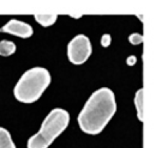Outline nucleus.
<instances>
[{
    "mask_svg": "<svg viewBox=\"0 0 154 148\" xmlns=\"http://www.w3.org/2000/svg\"><path fill=\"white\" fill-rule=\"evenodd\" d=\"M115 96L108 87L99 88L92 93L78 114L77 122L84 134H98L115 114Z\"/></svg>",
    "mask_w": 154,
    "mask_h": 148,
    "instance_id": "obj_1",
    "label": "nucleus"
},
{
    "mask_svg": "<svg viewBox=\"0 0 154 148\" xmlns=\"http://www.w3.org/2000/svg\"><path fill=\"white\" fill-rule=\"evenodd\" d=\"M51 83L49 70L43 67H33L21 76L14 87V96L21 103H34L42 96Z\"/></svg>",
    "mask_w": 154,
    "mask_h": 148,
    "instance_id": "obj_2",
    "label": "nucleus"
},
{
    "mask_svg": "<svg viewBox=\"0 0 154 148\" xmlns=\"http://www.w3.org/2000/svg\"><path fill=\"white\" fill-rule=\"evenodd\" d=\"M70 123V114L66 109L54 108L42 122L40 130L28 140V148H48L62 134Z\"/></svg>",
    "mask_w": 154,
    "mask_h": 148,
    "instance_id": "obj_3",
    "label": "nucleus"
},
{
    "mask_svg": "<svg viewBox=\"0 0 154 148\" xmlns=\"http://www.w3.org/2000/svg\"><path fill=\"white\" fill-rule=\"evenodd\" d=\"M91 54V42L86 35H77L68 44V59L74 65L84 64Z\"/></svg>",
    "mask_w": 154,
    "mask_h": 148,
    "instance_id": "obj_4",
    "label": "nucleus"
},
{
    "mask_svg": "<svg viewBox=\"0 0 154 148\" xmlns=\"http://www.w3.org/2000/svg\"><path fill=\"white\" fill-rule=\"evenodd\" d=\"M2 33L14 35L22 39H28L33 35V28L29 23L16 19H11L4 26L0 28Z\"/></svg>",
    "mask_w": 154,
    "mask_h": 148,
    "instance_id": "obj_5",
    "label": "nucleus"
},
{
    "mask_svg": "<svg viewBox=\"0 0 154 148\" xmlns=\"http://www.w3.org/2000/svg\"><path fill=\"white\" fill-rule=\"evenodd\" d=\"M134 104L137 110V118L140 122H144V88H140L135 93Z\"/></svg>",
    "mask_w": 154,
    "mask_h": 148,
    "instance_id": "obj_6",
    "label": "nucleus"
},
{
    "mask_svg": "<svg viewBox=\"0 0 154 148\" xmlns=\"http://www.w3.org/2000/svg\"><path fill=\"white\" fill-rule=\"evenodd\" d=\"M57 18H58V15L56 14H44V15L35 14L34 15V19H35L40 25L44 26V28H48V26L53 25V24L56 22Z\"/></svg>",
    "mask_w": 154,
    "mask_h": 148,
    "instance_id": "obj_7",
    "label": "nucleus"
},
{
    "mask_svg": "<svg viewBox=\"0 0 154 148\" xmlns=\"http://www.w3.org/2000/svg\"><path fill=\"white\" fill-rule=\"evenodd\" d=\"M0 148H16L10 131L3 127H0Z\"/></svg>",
    "mask_w": 154,
    "mask_h": 148,
    "instance_id": "obj_8",
    "label": "nucleus"
},
{
    "mask_svg": "<svg viewBox=\"0 0 154 148\" xmlns=\"http://www.w3.org/2000/svg\"><path fill=\"white\" fill-rule=\"evenodd\" d=\"M16 52V44L10 40H2L0 41V56L9 57Z\"/></svg>",
    "mask_w": 154,
    "mask_h": 148,
    "instance_id": "obj_9",
    "label": "nucleus"
},
{
    "mask_svg": "<svg viewBox=\"0 0 154 148\" xmlns=\"http://www.w3.org/2000/svg\"><path fill=\"white\" fill-rule=\"evenodd\" d=\"M129 42L133 45H138L144 42V36L138 34V33H133L129 36Z\"/></svg>",
    "mask_w": 154,
    "mask_h": 148,
    "instance_id": "obj_10",
    "label": "nucleus"
},
{
    "mask_svg": "<svg viewBox=\"0 0 154 148\" xmlns=\"http://www.w3.org/2000/svg\"><path fill=\"white\" fill-rule=\"evenodd\" d=\"M100 44L104 47H108L109 45L111 44V36L109 34H105L102 36V39H100Z\"/></svg>",
    "mask_w": 154,
    "mask_h": 148,
    "instance_id": "obj_11",
    "label": "nucleus"
},
{
    "mask_svg": "<svg viewBox=\"0 0 154 148\" xmlns=\"http://www.w3.org/2000/svg\"><path fill=\"white\" fill-rule=\"evenodd\" d=\"M136 61H137V59L135 56H130L129 58L127 59V64L130 66H133L134 64L136 63Z\"/></svg>",
    "mask_w": 154,
    "mask_h": 148,
    "instance_id": "obj_12",
    "label": "nucleus"
},
{
    "mask_svg": "<svg viewBox=\"0 0 154 148\" xmlns=\"http://www.w3.org/2000/svg\"><path fill=\"white\" fill-rule=\"evenodd\" d=\"M0 32H1V30H0Z\"/></svg>",
    "mask_w": 154,
    "mask_h": 148,
    "instance_id": "obj_13",
    "label": "nucleus"
}]
</instances>
